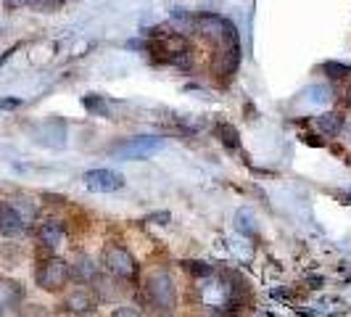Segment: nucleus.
<instances>
[{
	"mask_svg": "<svg viewBox=\"0 0 351 317\" xmlns=\"http://www.w3.org/2000/svg\"><path fill=\"white\" fill-rule=\"evenodd\" d=\"M198 32L204 35V40H209L217 48H228V45H238V30L230 19L219 16V14H204L195 21Z\"/></svg>",
	"mask_w": 351,
	"mask_h": 317,
	"instance_id": "1",
	"label": "nucleus"
},
{
	"mask_svg": "<svg viewBox=\"0 0 351 317\" xmlns=\"http://www.w3.org/2000/svg\"><path fill=\"white\" fill-rule=\"evenodd\" d=\"M145 296H148V301L156 307L158 312L169 315L177 304L175 283L169 278V272H154L148 278V283H145Z\"/></svg>",
	"mask_w": 351,
	"mask_h": 317,
	"instance_id": "2",
	"label": "nucleus"
},
{
	"mask_svg": "<svg viewBox=\"0 0 351 317\" xmlns=\"http://www.w3.org/2000/svg\"><path fill=\"white\" fill-rule=\"evenodd\" d=\"M164 148V138L156 135H138V138H130L117 145H111V156L124 158V161H135V158H148L154 156L156 151Z\"/></svg>",
	"mask_w": 351,
	"mask_h": 317,
	"instance_id": "3",
	"label": "nucleus"
},
{
	"mask_svg": "<svg viewBox=\"0 0 351 317\" xmlns=\"http://www.w3.org/2000/svg\"><path fill=\"white\" fill-rule=\"evenodd\" d=\"M35 281L43 291L56 294V291H61V288L69 283V264L64 262V259H58V257L43 259L35 272Z\"/></svg>",
	"mask_w": 351,
	"mask_h": 317,
	"instance_id": "4",
	"label": "nucleus"
},
{
	"mask_svg": "<svg viewBox=\"0 0 351 317\" xmlns=\"http://www.w3.org/2000/svg\"><path fill=\"white\" fill-rule=\"evenodd\" d=\"M101 262L108 270V275H117V278H135V272H138V264L132 259V254L119 244L106 246Z\"/></svg>",
	"mask_w": 351,
	"mask_h": 317,
	"instance_id": "5",
	"label": "nucleus"
},
{
	"mask_svg": "<svg viewBox=\"0 0 351 317\" xmlns=\"http://www.w3.org/2000/svg\"><path fill=\"white\" fill-rule=\"evenodd\" d=\"M241 64V45H228V48H217L211 58V74L222 82H228L230 77L238 71Z\"/></svg>",
	"mask_w": 351,
	"mask_h": 317,
	"instance_id": "6",
	"label": "nucleus"
},
{
	"mask_svg": "<svg viewBox=\"0 0 351 317\" xmlns=\"http://www.w3.org/2000/svg\"><path fill=\"white\" fill-rule=\"evenodd\" d=\"M85 185L95 193H114L124 185V177L114 169H90L85 172Z\"/></svg>",
	"mask_w": 351,
	"mask_h": 317,
	"instance_id": "7",
	"label": "nucleus"
},
{
	"mask_svg": "<svg viewBox=\"0 0 351 317\" xmlns=\"http://www.w3.org/2000/svg\"><path fill=\"white\" fill-rule=\"evenodd\" d=\"M98 307V299L93 291H85V288H77L71 291L69 296L64 299V309L71 312V315H93Z\"/></svg>",
	"mask_w": 351,
	"mask_h": 317,
	"instance_id": "8",
	"label": "nucleus"
},
{
	"mask_svg": "<svg viewBox=\"0 0 351 317\" xmlns=\"http://www.w3.org/2000/svg\"><path fill=\"white\" fill-rule=\"evenodd\" d=\"M27 228V220L21 217V211L11 204V207H0V233L3 235H19Z\"/></svg>",
	"mask_w": 351,
	"mask_h": 317,
	"instance_id": "9",
	"label": "nucleus"
},
{
	"mask_svg": "<svg viewBox=\"0 0 351 317\" xmlns=\"http://www.w3.org/2000/svg\"><path fill=\"white\" fill-rule=\"evenodd\" d=\"M95 275H98V264L93 262L90 257H85V254H77L74 262L69 264V278H74V281L93 283Z\"/></svg>",
	"mask_w": 351,
	"mask_h": 317,
	"instance_id": "10",
	"label": "nucleus"
},
{
	"mask_svg": "<svg viewBox=\"0 0 351 317\" xmlns=\"http://www.w3.org/2000/svg\"><path fill=\"white\" fill-rule=\"evenodd\" d=\"M343 124H346V119L338 111H325V114L315 117V127L325 138H338L343 132Z\"/></svg>",
	"mask_w": 351,
	"mask_h": 317,
	"instance_id": "11",
	"label": "nucleus"
},
{
	"mask_svg": "<svg viewBox=\"0 0 351 317\" xmlns=\"http://www.w3.org/2000/svg\"><path fill=\"white\" fill-rule=\"evenodd\" d=\"M24 299V288L21 283L8 281V278H0V312L3 309H14L19 307V301Z\"/></svg>",
	"mask_w": 351,
	"mask_h": 317,
	"instance_id": "12",
	"label": "nucleus"
},
{
	"mask_svg": "<svg viewBox=\"0 0 351 317\" xmlns=\"http://www.w3.org/2000/svg\"><path fill=\"white\" fill-rule=\"evenodd\" d=\"M122 281V278H117V275H111V278H104V275H95V281H93V285H95V294H98V299H117L119 294H122V288L117 285V283Z\"/></svg>",
	"mask_w": 351,
	"mask_h": 317,
	"instance_id": "13",
	"label": "nucleus"
},
{
	"mask_svg": "<svg viewBox=\"0 0 351 317\" xmlns=\"http://www.w3.org/2000/svg\"><path fill=\"white\" fill-rule=\"evenodd\" d=\"M37 235H40V241L45 244V246H58L61 241H64V228L58 225V222H45V225H40L37 230Z\"/></svg>",
	"mask_w": 351,
	"mask_h": 317,
	"instance_id": "14",
	"label": "nucleus"
},
{
	"mask_svg": "<svg viewBox=\"0 0 351 317\" xmlns=\"http://www.w3.org/2000/svg\"><path fill=\"white\" fill-rule=\"evenodd\" d=\"M217 135H219V141H222L225 148H230V151H241V138H238V130H235L232 124L219 122L217 124Z\"/></svg>",
	"mask_w": 351,
	"mask_h": 317,
	"instance_id": "15",
	"label": "nucleus"
},
{
	"mask_svg": "<svg viewBox=\"0 0 351 317\" xmlns=\"http://www.w3.org/2000/svg\"><path fill=\"white\" fill-rule=\"evenodd\" d=\"M322 71H325L330 80H346V77H351V67L349 64H341V61H325V64H322Z\"/></svg>",
	"mask_w": 351,
	"mask_h": 317,
	"instance_id": "16",
	"label": "nucleus"
},
{
	"mask_svg": "<svg viewBox=\"0 0 351 317\" xmlns=\"http://www.w3.org/2000/svg\"><path fill=\"white\" fill-rule=\"evenodd\" d=\"M306 98L312 104H328L333 98V93H330V88H325V85H315V88L306 90Z\"/></svg>",
	"mask_w": 351,
	"mask_h": 317,
	"instance_id": "17",
	"label": "nucleus"
},
{
	"mask_svg": "<svg viewBox=\"0 0 351 317\" xmlns=\"http://www.w3.org/2000/svg\"><path fill=\"white\" fill-rule=\"evenodd\" d=\"M19 317H53L43 304H27V307H21V315Z\"/></svg>",
	"mask_w": 351,
	"mask_h": 317,
	"instance_id": "18",
	"label": "nucleus"
},
{
	"mask_svg": "<svg viewBox=\"0 0 351 317\" xmlns=\"http://www.w3.org/2000/svg\"><path fill=\"white\" fill-rule=\"evenodd\" d=\"M185 267H188L191 272H195V275H209V272H211L209 264H201V262H188Z\"/></svg>",
	"mask_w": 351,
	"mask_h": 317,
	"instance_id": "19",
	"label": "nucleus"
},
{
	"mask_svg": "<svg viewBox=\"0 0 351 317\" xmlns=\"http://www.w3.org/2000/svg\"><path fill=\"white\" fill-rule=\"evenodd\" d=\"M111 317H143L138 309H132V307H122V309H117V312H111Z\"/></svg>",
	"mask_w": 351,
	"mask_h": 317,
	"instance_id": "20",
	"label": "nucleus"
},
{
	"mask_svg": "<svg viewBox=\"0 0 351 317\" xmlns=\"http://www.w3.org/2000/svg\"><path fill=\"white\" fill-rule=\"evenodd\" d=\"M5 8H24V5H35L37 0H3Z\"/></svg>",
	"mask_w": 351,
	"mask_h": 317,
	"instance_id": "21",
	"label": "nucleus"
},
{
	"mask_svg": "<svg viewBox=\"0 0 351 317\" xmlns=\"http://www.w3.org/2000/svg\"><path fill=\"white\" fill-rule=\"evenodd\" d=\"M16 48H19V45H14V48H8V51H5L3 56H0V67H3V64H5V61H8L11 56H14V53H16Z\"/></svg>",
	"mask_w": 351,
	"mask_h": 317,
	"instance_id": "22",
	"label": "nucleus"
},
{
	"mask_svg": "<svg viewBox=\"0 0 351 317\" xmlns=\"http://www.w3.org/2000/svg\"><path fill=\"white\" fill-rule=\"evenodd\" d=\"M343 104H346V106H349V108H351V88L346 90V98H343Z\"/></svg>",
	"mask_w": 351,
	"mask_h": 317,
	"instance_id": "23",
	"label": "nucleus"
},
{
	"mask_svg": "<svg viewBox=\"0 0 351 317\" xmlns=\"http://www.w3.org/2000/svg\"><path fill=\"white\" fill-rule=\"evenodd\" d=\"M343 130H346V132H349V141H351V124H343Z\"/></svg>",
	"mask_w": 351,
	"mask_h": 317,
	"instance_id": "24",
	"label": "nucleus"
},
{
	"mask_svg": "<svg viewBox=\"0 0 351 317\" xmlns=\"http://www.w3.org/2000/svg\"><path fill=\"white\" fill-rule=\"evenodd\" d=\"M45 3H48V5H53V3H56V5H58V3H64V0H45Z\"/></svg>",
	"mask_w": 351,
	"mask_h": 317,
	"instance_id": "25",
	"label": "nucleus"
},
{
	"mask_svg": "<svg viewBox=\"0 0 351 317\" xmlns=\"http://www.w3.org/2000/svg\"><path fill=\"white\" fill-rule=\"evenodd\" d=\"M346 201H349V204H351V191H349V193H346Z\"/></svg>",
	"mask_w": 351,
	"mask_h": 317,
	"instance_id": "26",
	"label": "nucleus"
},
{
	"mask_svg": "<svg viewBox=\"0 0 351 317\" xmlns=\"http://www.w3.org/2000/svg\"><path fill=\"white\" fill-rule=\"evenodd\" d=\"M164 317H167V315H164Z\"/></svg>",
	"mask_w": 351,
	"mask_h": 317,
	"instance_id": "27",
	"label": "nucleus"
}]
</instances>
